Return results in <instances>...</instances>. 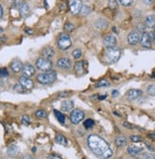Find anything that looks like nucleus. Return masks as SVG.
<instances>
[{"instance_id":"obj_40","label":"nucleus","mask_w":155,"mask_h":159,"mask_svg":"<svg viewBox=\"0 0 155 159\" xmlns=\"http://www.w3.org/2000/svg\"><path fill=\"white\" fill-rule=\"evenodd\" d=\"M130 140L132 142H140V141H142L143 138L141 137L140 135H131L130 136Z\"/></svg>"},{"instance_id":"obj_15","label":"nucleus","mask_w":155,"mask_h":159,"mask_svg":"<svg viewBox=\"0 0 155 159\" xmlns=\"http://www.w3.org/2000/svg\"><path fill=\"white\" fill-rule=\"evenodd\" d=\"M54 54H55V52H54L53 48L51 47H44L42 49V51H41V55H42L43 58L45 59H48V60H51V59L53 58Z\"/></svg>"},{"instance_id":"obj_37","label":"nucleus","mask_w":155,"mask_h":159,"mask_svg":"<svg viewBox=\"0 0 155 159\" xmlns=\"http://www.w3.org/2000/svg\"><path fill=\"white\" fill-rule=\"evenodd\" d=\"M13 89H15L16 92H18V93H23L24 92V87L22 86L20 83H17V84H15V87H13Z\"/></svg>"},{"instance_id":"obj_24","label":"nucleus","mask_w":155,"mask_h":159,"mask_svg":"<svg viewBox=\"0 0 155 159\" xmlns=\"http://www.w3.org/2000/svg\"><path fill=\"white\" fill-rule=\"evenodd\" d=\"M55 141H56V143L60 144V145H63V146H67V145H68V140H67V138H66L64 135H62L61 134L56 135V136H55Z\"/></svg>"},{"instance_id":"obj_20","label":"nucleus","mask_w":155,"mask_h":159,"mask_svg":"<svg viewBox=\"0 0 155 159\" xmlns=\"http://www.w3.org/2000/svg\"><path fill=\"white\" fill-rule=\"evenodd\" d=\"M141 152H142V148L135 146V145H130V146H129V148H127V153H129L131 156L138 155Z\"/></svg>"},{"instance_id":"obj_2","label":"nucleus","mask_w":155,"mask_h":159,"mask_svg":"<svg viewBox=\"0 0 155 159\" xmlns=\"http://www.w3.org/2000/svg\"><path fill=\"white\" fill-rule=\"evenodd\" d=\"M121 56V50L117 47H111L107 48L104 53L103 61L107 65H113L118 62Z\"/></svg>"},{"instance_id":"obj_5","label":"nucleus","mask_w":155,"mask_h":159,"mask_svg":"<svg viewBox=\"0 0 155 159\" xmlns=\"http://www.w3.org/2000/svg\"><path fill=\"white\" fill-rule=\"evenodd\" d=\"M35 65H36V67H37L40 71L48 72V71H51L52 70V63L51 60H48V59H45L43 57H40V58L37 59V60H36Z\"/></svg>"},{"instance_id":"obj_23","label":"nucleus","mask_w":155,"mask_h":159,"mask_svg":"<svg viewBox=\"0 0 155 159\" xmlns=\"http://www.w3.org/2000/svg\"><path fill=\"white\" fill-rule=\"evenodd\" d=\"M85 62H82V61H79V62H76L75 65H74V70L77 74H82L83 72L85 71Z\"/></svg>"},{"instance_id":"obj_46","label":"nucleus","mask_w":155,"mask_h":159,"mask_svg":"<svg viewBox=\"0 0 155 159\" xmlns=\"http://www.w3.org/2000/svg\"><path fill=\"white\" fill-rule=\"evenodd\" d=\"M118 95H119V92H118L117 90H113V91H112V96L114 97V98H116Z\"/></svg>"},{"instance_id":"obj_36","label":"nucleus","mask_w":155,"mask_h":159,"mask_svg":"<svg viewBox=\"0 0 155 159\" xmlns=\"http://www.w3.org/2000/svg\"><path fill=\"white\" fill-rule=\"evenodd\" d=\"M24 3V0H13V7L19 9Z\"/></svg>"},{"instance_id":"obj_8","label":"nucleus","mask_w":155,"mask_h":159,"mask_svg":"<svg viewBox=\"0 0 155 159\" xmlns=\"http://www.w3.org/2000/svg\"><path fill=\"white\" fill-rule=\"evenodd\" d=\"M151 37H150V34L148 32H143L141 35V39H140V45H142L145 48H150L151 47Z\"/></svg>"},{"instance_id":"obj_6","label":"nucleus","mask_w":155,"mask_h":159,"mask_svg":"<svg viewBox=\"0 0 155 159\" xmlns=\"http://www.w3.org/2000/svg\"><path fill=\"white\" fill-rule=\"evenodd\" d=\"M141 35H142L141 29H135L133 30H131L130 32V34L127 35V43H129L130 45H137L140 42Z\"/></svg>"},{"instance_id":"obj_12","label":"nucleus","mask_w":155,"mask_h":159,"mask_svg":"<svg viewBox=\"0 0 155 159\" xmlns=\"http://www.w3.org/2000/svg\"><path fill=\"white\" fill-rule=\"evenodd\" d=\"M142 94H143L142 90H140V89H130L129 91H127L126 96L129 99L133 101V99H136L142 96Z\"/></svg>"},{"instance_id":"obj_49","label":"nucleus","mask_w":155,"mask_h":159,"mask_svg":"<svg viewBox=\"0 0 155 159\" xmlns=\"http://www.w3.org/2000/svg\"><path fill=\"white\" fill-rule=\"evenodd\" d=\"M106 98H107V95H104V96H99V97H98L99 99H105Z\"/></svg>"},{"instance_id":"obj_11","label":"nucleus","mask_w":155,"mask_h":159,"mask_svg":"<svg viewBox=\"0 0 155 159\" xmlns=\"http://www.w3.org/2000/svg\"><path fill=\"white\" fill-rule=\"evenodd\" d=\"M56 65L59 68H62V69H70L72 66L71 61L68 58H60L56 62Z\"/></svg>"},{"instance_id":"obj_52","label":"nucleus","mask_w":155,"mask_h":159,"mask_svg":"<svg viewBox=\"0 0 155 159\" xmlns=\"http://www.w3.org/2000/svg\"><path fill=\"white\" fill-rule=\"evenodd\" d=\"M3 32V29L2 28H0V34H1Z\"/></svg>"},{"instance_id":"obj_44","label":"nucleus","mask_w":155,"mask_h":159,"mask_svg":"<svg viewBox=\"0 0 155 159\" xmlns=\"http://www.w3.org/2000/svg\"><path fill=\"white\" fill-rule=\"evenodd\" d=\"M48 159H62V158L58 155H51V156H49Z\"/></svg>"},{"instance_id":"obj_32","label":"nucleus","mask_w":155,"mask_h":159,"mask_svg":"<svg viewBox=\"0 0 155 159\" xmlns=\"http://www.w3.org/2000/svg\"><path fill=\"white\" fill-rule=\"evenodd\" d=\"M35 116L38 117V119H45L47 117V113L45 112L44 110H37L35 112Z\"/></svg>"},{"instance_id":"obj_39","label":"nucleus","mask_w":155,"mask_h":159,"mask_svg":"<svg viewBox=\"0 0 155 159\" xmlns=\"http://www.w3.org/2000/svg\"><path fill=\"white\" fill-rule=\"evenodd\" d=\"M9 75V72L7 70V68L6 67H2V68H0V76L2 77V78H5V77H8Z\"/></svg>"},{"instance_id":"obj_4","label":"nucleus","mask_w":155,"mask_h":159,"mask_svg":"<svg viewBox=\"0 0 155 159\" xmlns=\"http://www.w3.org/2000/svg\"><path fill=\"white\" fill-rule=\"evenodd\" d=\"M57 45L62 50H67L68 48H70L71 47V40L70 38V36L66 33H61L58 36Z\"/></svg>"},{"instance_id":"obj_47","label":"nucleus","mask_w":155,"mask_h":159,"mask_svg":"<svg viewBox=\"0 0 155 159\" xmlns=\"http://www.w3.org/2000/svg\"><path fill=\"white\" fill-rule=\"evenodd\" d=\"M3 8H2V6L0 5V19H1V18L3 17Z\"/></svg>"},{"instance_id":"obj_9","label":"nucleus","mask_w":155,"mask_h":159,"mask_svg":"<svg viewBox=\"0 0 155 159\" xmlns=\"http://www.w3.org/2000/svg\"><path fill=\"white\" fill-rule=\"evenodd\" d=\"M117 44V39L114 35L109 34L105 36L103 39V45L106 47L107 48H111V47H115V45Z\"/></svg>"},{"instance_id":"obj_21","label":"nucleus","mask_w":155,"mask_h":159,"mask_svg":"<svg viewBox=\"0 0 155 159\" xmlns=\"http://www.w3.org/2000/svg\"><path fill=\"white\" fill-rule=\"evenodd\" d=\"M145 25L147 28H153V27H155V15L149 14L146 17Z\"/></svg>"},{"instance_id":"obj_35","label":"nucleus","mask_w":155,"mask_h":159,"mask_svg":"<svg viewBox=\"0 0 155 159\" xmlns=\"http://www.w3.org/2000/svg\"><path fill=\"white\" fill-rule=\"evenodd\" d=\"M119 1V3L121 4V5L125 6V7H129L130 6L132 3H133L134 0H118Z\"/></svg>"},{"instance_id":"obj_19","label":"nucleus","mask_w":155,"mask_h":159,"mask_svg":"<svg viewBox=\"0 0 155 159\" xmlns=\"http://www.w3.org/2000/svg\"><path fill=\"white\" fill-rule=\"evenodd\" d=\"M19 152H20V150L16 145H11L7 150V154L10 157H15L17 154L19 153Z\"/></svg>"},{"instance_id":"obj_17","label":"nucleus","mask_w":155,"mask_h":159,"mask_svg":"<svg viewBox=\"0 0 155 159\" xmlns=\"http://www.w3.org/2000/svg\"><path fill=\"white\" fill-rule=\"evenodd\" d=\"M19 12H20V15L23 18L29 17L30 14H31V8H30V6L27 3H24L23 5H22L19 8Z\"/></svg>"},{"instance_id":"obj_42","label":"nucleus","mask_w":155,"mask_h":159,"mask_svg":"<svg viewBox=\"0 0 155 159\" xmlns=\"http://www.w3.org/2000/svg\"><path fill=\"white\" fill-rule=\"evenodd\" d=\"M145 145L148 147V149L149 150V151H151V152H154V151H155V148L152 146L151 144H149V143H148V142H145Z\"/></svg>"},{"instance_id":"obj_14","label":"nucleus","mask_w":155,"mask_h":159,"mask_svg":"<svg viewBox=\"0 0 155 159\" xmlns=\"http://www.w3.org/2000/svg\"><path fill=\"white\" fill-rule=\"evenodd\" d=\"M22 73H23V76L31 78V77L33 76L35 73V68L31 65H30V63H27V65H23V68H22Z\"/></svg>"},{"instance_id":"obj_16","label":"nucleus","mask_w":155,"mask_h":159,"mask_svg":"<svg viewBox=\"0 0 155 159\" xmlns=\"http://www.w3.org/2000/svg\"><path fill=\"white\" fill-rule=\"evenodd\" d=\"M22 68H23V65L20 60L18 59H15L12 63H11V69L12 70V72L15 73H18V72L22 71Z\"/></svg>"},{"instance_id":"obj_48","label":"nucleus","mask_w":155,"mask_h":159,"mask_svg":"<svg viewBox=\"0 0 155 159\" xmlns=\"http://www.w3.org/2000/svg\"><path fill=\"white\" fill-rule=\"evenodd\" d=\"M23 159H33V157L31 156V155H29V154H27V155H25L23 157Z\"/></svg>"},{"instance_id":"obj_1","label":"nucleus","mask_w":155,"mask_h":159,"mask_svg":"<svg viewBox=\"0 0 155 159\" xmlns=\"http://www.w3.org/2000/svg\"><path fill=\"white\" fill-rule=\"evenodd\" d=\"M88 146L95 155L101 159H108L112 156V150L104 138L96 135H90L88 137Z\"/></svg>"},{"instance_id":"obj_7","label":"nucleus","mask_w":155,"mask_h":159,"mask_svg":"<svg viewBox=\"0 0 155 159\" xmlns=\"http://www.w3.org/2000/svg\"><path fill=\"white\" fill-rule=\"evenodd\" d=\"M84 117H85V113L82 110H79V109H75V110H72L71 112L70 119L71 121V123L73 124H79L84 119Z\"/></svg>"},{"instance_id":"obj_22","label":"nucleus","mask_w":155,"mask_h":159,"mask_svg":"<svg viewBox=\"0 0 155 159\" xmlns=\"http://www.w3.org/2000/svg\"><path fill=\"white\" fill-rule=\"evenodd\" d=\"M108 26V23L106 19H104V18H99V19L95 22V27H96L97 29H107Z\"/></svg>"},{"instance_id":"obj_38","label":"nucleus","mask_w":155,"mask_h":159,"mask_svg":"<svg viewBox=\"0 0 155 159\" xmlns=\"http://www.w3.org/2000/svg\"><path fill=\"white\" fill-rule=\"evenodd\" d=\"M117 1L116 0H108V7L111 9V10H114L117 8Z\"/></svg>"},{"instance_id":"obj_34","label":"nucleus","mask_w":155,"mask_h":159,"mask_svg":"<svg viewBox=\"0 0 155 159\" xmlns=\"http://www.w3.org/2000/svg\"><path fill=\"white\" fill-rule=\"evenodd\" d=\"M64 29L68 31V32H71V31L74 29V26L73 24H71V23H66L65 26H64Z\"/></svg>"},{"instance_id":"obj_31","label":"nucleus","mask_w":155,"mask_h":159,"mask_svg":"<svg viewBox=\"0 0 155 159\" xmlns=\"http://www.w3.org/2000/svg\"><path fill=\"white\" fill-rule=\"evenodd\" d=\"M138 159H155V156L149 153H144L143 154H141Z\"/></svg>"},{"instance_id":"obj_25","label":"nucleus","mask_w":155,"mask_h":159,"mask_svg":"<svg viewBox=\"0 0 155 159\" xmlns=\"http://www.w3.org/2000/svg\"><path fill=\"white\" fill-rule=\"evenodd\" d=\"M53 112H54V115H55L57 120L60 122V123H62V124L65 123V121H66V117H65V115H64L63 113H61L60 111H58V110H54Z\"/></svg>"},{"instance_id":"obj_51","label":"nucleus","mask_w":155,"mask_h":159,"mask_svg":"<svg viewBox=\"0 0 155 159\" xmlns=\"http://www.w3.org/2000/svg\"><path fill=\"white\" fill-rule=\"evenodd\" d=\"M31 151H33V153H34V152H36V148H35V147H33V150H31Z\"/></svg>"},{"instance_id":"obj_3","label":"nucleus","mask_w":155,"mask_h":159,"mask_svg":"<svg viewBox=\"0 0 155 159\" xmlns=\"http://www.w3.org/2000/svg\"><path fill=\"white\" fill-rule=\"evenodd\" d=\"M56 78H57L56 72L51 70V71L46 72V73L38 74L37 77H36V80H37V81L41 84H51L55 81Z\"/></svg>"},{"instance_id":"obj_43","label":"nucleus","mask_w":155,"mask_h":159,"mask_svg":"<svg viewBox=\"0 0 155 159\" xmlns=\"http://www.w3.org/2000/svg\"><path fill=\"white\" fill-rule=\"evenodd\" d=\"M123 126H124L125 128H129V129H133L134 128V126H132L131 124L127 123V122H124V123H123Z\"/></svg>"},{"instance_id":"obj_30","label":"nucleus","mask_w":155,"mask_h":159,"mask_svg":"<svg viewBox=\"0 0 155 159\" xmlns=\"http://www.w3.org/2000/svg\"><path fill=\"white\" fill-rule=\"evenodd\" d=\"M84 126H85V128L87 129H90V128H92V127L94 126V121L92 119H86L84 121Z\"/></svg>"},{"instance_id":"obj_27","label":"nucleus","mask_w":155,"mask_h":159,"mask_svg":"<svg viewBox=\"0 0 155 159\" xmlns=\"http://www.w3.org/2000/svg\"><path fill=\"white\" fill-rule=\"evenodd\" d=\"M109 86V83L107 80H100L95 83V87H108Z\"/></svg>"},{"instance_id":"obj_10","label":"nucleus","mask_w":155,"mask_h":159,"mask_svg":"<svg viewBox=\"0 0 155 159\" xmlns=\"http://www.w3.org/2000/svg\"><path fill=\"white\" fill-rule=\"evenodd\" d=\"M82 6H83V4L80 0H71L70 1V10L72 14L80 13Z\"/></svg>"},{"instance_id":"obj_50","label":"nucleus","mask_w":155,"mask_h":159,"mask_svg":"<svg viewBox=\"0 0 155 159\" xmlns=\"http://www.w3.org/2000/svg\"><path fill=\"white\" fill-rule=\"evenodd\" d=\"M26 32H27V33H31H31L33 32V31L31 30V29H26Z\"/></svg>"},{"instance_id":"obj_18","label":"nucleus","mask_w":155,"mask_h":159,"mask_svg":"<svg viewBox=\"0 0 155 159\" xmlns=\"http://www.w3.org/2000/svg\"><path fill=\"white\" fill-rule=\"evenodd\" d=\"M74 102L73 101H64L61 104V109L64 112H70L73 109Z\"/></svg>"},{"instance_id":"obj_13","label":"nucleus","mask_w":155,"mask_h":159,"mask_svg":"<svg viewBox=\"0 0 155 159\" xmlns=\"http://www.w3.org/2000/svg\"><path fill=\"white\" fill-rule=\"evenodd\" d=\"M19 83L23 86L25 89H31L33 87V81H31L28 77L25 76H21L19 78Z\"/></svg>"},{"instance_id":"obj_45","label":"nucleus","mask_w":155,"mask_h":159,"mask_svg":"<svg viewBox=\"0 0 155 159\" xmlns=\"http://www.w3.org/2000/svg\"><path fill=\"white\" fill-rule=\"evenodd\" d=\"M153 0H143V2L146 4V5H150V4L152 3Z\"/></svg>"},{"instance_id":"obj_26","label":"nucleus","mask_w":155,"mask_h":159,"mask_svg":"<svg viewBox=\"0 0 155 159\" xmlns=\"http://www.w3.org/2000/svg\"><path fill=\"white\" fill-rule=\"evenodd\" d=\"M127 142V137H125V136H118V137L115 139V144L118 147L125 146Z\"/></svg>"},{"instance_id":"obj_28","label":"nucleus","mask_w":155,"mask_h":159,"mask_svg":"<svg viewBox=\"0 0 155 159\" xmlns=\"http://www.w3.org/2000/svg\"><path fill=\"white\" fill-rule=\"evenodd\" d=\"M90 12V7L89 5H83L81 9L80 13L82 15H88L89 13Z\"/></svg>"},{"instance_id":"obj_53","label":"nucleus","mask_w":155,"mask_h":159,"mask_svg":"<svg viewBox=\"0 0 155 159\" xmlns=\"http://www.w3.org/2000/svg\"><path fill=\"white\" fill-rule=\"evenodd\" d=\"M153 32H154V34H155V27H154V31H153Z\"/></svg>"},{"instance_id":"obj_29","label":"nucleus","mask_w":155,"mask_h":159,"mask_svg":"<svg viewBox=\"0 0 155 159\" xmlns=\"http://www.w3.org/2000/svg\"><path fill=\"white\" fill-rule=\"evenodd\" d=\"M72 57H73L75 60H79V59L82 57V51L79 48H76L72 51Z\"/></svg>"},{"instance_id":"obj_33","label":"nucleus","mask_w":155,"mask_h":159,"mask_svg":"<svg viewBox=\"0 0 155 159\" xmlns=\"http://www.w3.org/2000/svg\"><path fill=\"white\" fill-rule=\"evenodd\" d=\"M147 91H148V95L155 97V84H150V85H148Z\"/></svg>"},{"instance_id":"obj_41","label":"nucleus","mask_w":155,"mask_h":159,"mask_svg":"<svg viewBox=\"0 0 155 159\" xmlns=\"http://www.w3.org/2000/svg\"><path fill=\"white\" fill-rule=\"evenodd\" d=\"M22 123H23L24 125H29L31 123V119H30V117L28 116H23L22 117Z\"/></svg>"}]
</instances>
